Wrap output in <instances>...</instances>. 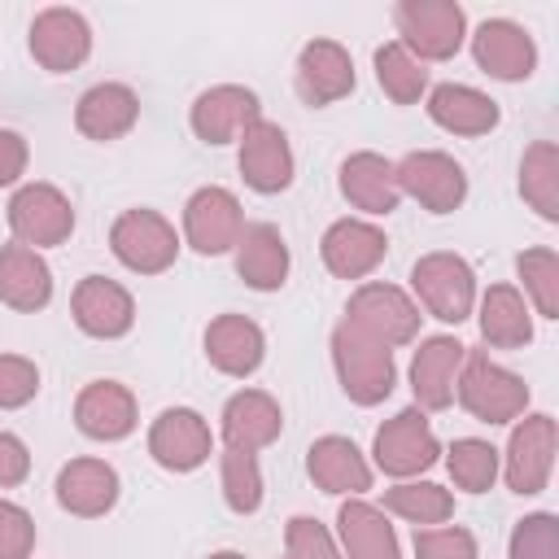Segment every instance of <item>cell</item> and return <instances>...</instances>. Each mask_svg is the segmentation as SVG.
<instances>
[{
  "instance_id": "cell-37",
  "label": "cell",
  "mask_w": 559,
  "mask_h": 559,
  "mask_svg": "<svg viewBox=\"0 0 559 559\" xmlns=\"http://www.w3.org/2000/svg\"><path fill=\"white\" fill-rule=\"evenodd\" d=\"M218 476H223V502H227L236 515H253V511L262 507V467H258V454H253V450L223 445V454H218Z\"/></svg>"
},
{
  "instance_id": "cell-26",
  "label": "cell",
  "mask_w": 559,
  "mask_h": 559,
  "mask_svg": "<svg viewBox=\"0 0 559 559\" xmlns=\"http://www.w3.org/2000/svg\"><path fill=\"white\" fill-rule=\"evenodd\" d=\"M231 253H236V275L249 288H258V293L284 288L293 258H288V245H284L275 223H245V231H240Z\"/></svg>"
},
{
  "instance_id": "cell-27",
  "label": "cell",
  "mask_w": 559,
  "mask_h": 559,
  "mask_svg": "<svg viewBox=\"0 0 559 559\" xmlns=\"http://www.w3.org/2000/svg\"><path fill=\"white\" fill-rule=\"evenodd\" d=\"M284 432V411L266 389H240L223 406V441L236 450H266Z\"/></svg>"
},
{
  "instance_id": "cell-41",
  "label": "cell",
  "mask_w": 559,
  "mask_h": 559,
  "mask_svg": "<svg viewBox=\"0 0 559 559\" xmlns=\"http://www.w3.org/2000/svg\"><path fill=\"white\" fill-rule=\"evenodd\" d=\"M415 559H476V537L459 524L415 528Z\"/></svg>"
},
{
  "instance_id": "cell-34",
  "label": "cell",
  "mask_w": 559,
  "mask_h": 559,
  "mask_svg": "<svg viewBox=\"0 0 559 559\" xmlns=\"http://www.w3.org/2000/svg\"><path fill=\"white\" fill-rule=\"evenodd\" d=\"M384 515H397L415 528H432V524H445L454 515V493L445 485H432V480H397L393 489H384Z\"/></svg>"
},
{
  "instance_id": "cell-19",
  "label": "cell",
  "mask_w": 559,
  "mask_h": 559,
  "mask_svg": "<svg viewBox=\"0 0 559 559\" xmlns=\"http://www.w3.org/2000/svg\"><path fill=\"white\" fill-rule=\"evenodd\" d=\"M319 253H323V266L336 275V280H367L384 253H389V236L367 223V218H336L323 240H319Z\"/></svg>"
},
{
  "instance_id": "cell-17",
  "label": "cell",
  "mask_w": 559,
  "mask_h": 559,
  "mask_svg": "<svg viewBox=\"0 0 559 559\" xmlns=\"http://www.w3.org/2000/svg\"><path fill=\"white\" fill-rule=\"evenodd\" d=\"M297 96L310 105V109H323V105H336L354 92V57L345 44L336 39H310L301 52H297Z\"/></svg>"
},
{
  "instance_id": "cell-13",
  "label": "cell",
  "mask_w": 559,
  "mask_h": 559,
  "mask_svg": "<svg viewBox=\"0 0 559 559\" xmlns=\"http://www.w3.org/2000/svg\"><path fill=\"white\" fill-rule=\"evenodd\" d=\"M92 52V26L79 9H66V4H52V9H39L35 22H31V57L48 70V74H66V70H79Z\"/></svg>"
},
{
  "instance_id": "cell-36",
  "label": "cell",
  "mask_w": 559,
  "mask_h": 559,
  "mask_svg": "<svg viewBox=\"0 0 559 559\" xmlns=\"http://www.w3.org/2000/svg\"><path fill=\"white\" fill-rule=\"evenodd\" d=\"M445 467L463 493H485V489H493V480L502 472V454L480 437H459L445 450Z\"/></svg>"
},
{
  "instance_id": "cell-28",
  "label": "cell",
  "mask_w": 559,
  "mask_h": 559,
  "mask_svg": "<svg viewBox=\"0 0 559 559\" xmlns=\"http://www.w3.org/2000/svg\"><path fill=\"white\" fill-rule=\"evenodd\" d=\"M306 472L323 493H349L362 498L371 489V463L362 459V450L349 437H319L306 454Z\"/></svg>"
},
{
  "instance_id": "cell-33",
  "label": "cell",
  "mask_w": 559,
  "mask_h": 559,
  "mask_svg": "<svg viewBox=\"0 0 559 559\" xmlns=\"http://www.w3.org/2000/svg\"><path fill=\"white\" fill-rule=\"evenodd\" d=\"M520 197L546 218L559 223V144L537 140L520 157Z\"/></svg>"
},
{
  "instance_id": "cell-30",
  "label": "cell",
  "mask_w": 559,
  "mask_h": 559,
  "mask_svg": "<svg viewBox=\"0 0 559 559\" xmlns=\"http://www.w3.org/2000/svg\"><path fill=\"white\" fill-rule=\"evenodd\" d=\"M0 301L22 314H35L52 301V271L39 258V249H26L17 240L0 249Z\"/></svg>"
},
{
  "instance_id": "cell-3",
  "label": "cell",
  "mask_w": 559,
  "mask_h": 559,
  "mask_svg": "<svg viewBox=\"0 0 559 559\" xmlns=\"http://www.w3.org/2000/svg\"><path fill=\"white\" fill-rule=\"evenodd\" d=\"M411 288H415V306H424L432 319H441V323L472 319V306H476V271H472L467 258H459L450 249L424 253L411 266Z\"/></svg>"
},
{
  "instance_id": "cell-6",
  "label": "cell",
  "mask_w": 559,
  "mask_h": 559,
  "mask_svg": "<svg viewBox=\"0 0 559 559\" xmlns=\"http://www.w3.org/2000/svg\"><path fill=\"white\" fill-rule=\"evenodd\" d=\"M419 306L411 301V293H402L397 284H358L349 293V306H345V323H354L358 332H367L371 341L397 349V345H411L419 336Z\"/></svg>"
},
{
  "instance_id": "cell-38",
  "label": "cell",
  "mask_w": 559,
  "mask_h": 559,
  "mask_svg": "<svg viewBox=\"0 0 559 559\" xmlns=\"http://www.w3.org/2000/svg\"><path fill=\"white\" fill-rule=\"evenodd\" d=\"M515 271L524 284V301L542 319H559V253L555 249H524L515 258Z\"/></svg>"
},
{
  "instance_id": "cell-31",
  "label": "cell",
  "mask_w": 559,
  "mask_h": 559,
  "mask_svg": "<svg viewBox=\"0 0 559 559\" xmlns=\"http://www.w3.org/2000/svg\"><path fill=\"white\" fill-rule=\"evenodd\" d=\"M480 341L493 349H524L533 341V306L515 284H489L480 293Z\"/></svg>"
},
{
  "instance_id": "cell-1",
  "label": "cell",
  "mask_w": 559,
  "mask_h": 559,
  "mask_svg": "<svg viewBox=\"0 0 559 559\" xmlns=\"http://www.w3.org/2000/svg\"><path fill=\"white\" fill-rule=\"evenodd\" d=\"M332 367H336V380L354 406H380L397 384L393 349L371 341L367 332H358L345 319L332 328Z\"/></svg>"
},
{
  "instance_id": "cell-29",
  "label": "cell",
  "mask_w": 559,
  "mask_h": 559,
  "mask_svg": "<svg viewBox=\"0 0 559 559\" xmlns=\"http://www.w3.org/2000/svg\"><path fill=\"white\" fill-rule=\"evenodd\" d=\"M428 118L450 131V135H485L498 127L502 109L493 96H485L480 87H467V83H437L428 92Z\"/></svg>"
},
{
  "instance_id": "cell-10",
  "label": "cell",
  "mask_w": 559,
  "mask_h": 559,
  "mask_svg": "<svg viewBox=\"0 0 559 559\" xmlns=\"http://www.w3.org/2000/svg\"><path fill=\"white\" fill-rule=\"evenodd\" d=\"M550 472H555V419L546 411L520 415L515 428H511L507 454H502L507 489L533 498V493H542L550 485Z\"/></svg>"
},
{
  "instance_id": "cell-9",
  "label": "cell",
  "mask_w": 559,
  "mask_h": 559,
  "mask_svg": "<svg viewBox=\"0 0 559 559\" xmlns=\"http://www.w3.org/2000/svg\"><path fill=\"white\" fill-rule=\"evenodd\" d=\"M397 192L419 201L428 214H454L467 201V170L441 148H415L397 166Z\"/></svg>"
},
{
  "instance_id": "cell-18",
  "label": "cell",
  "mask_w": 559,
  "mask_h": 559,
  "mask_svg": "<svg viewBox=\"0 0 559 559\" xmlns=\"http://www.w3.org/2000/svg\"><path fill=\"white\" fill-rule=\"evenodd\" d=\"M70 314H74L79 332H87L96 341H118L135 323V301L118 280L83 275L70 293Z\"/></svg>"
},
{
  "instance_id": "cell-23",
  "label": "cell",
  "mask_w": 559,
  "mask_h": 559,
  "mask_svg": "<svg viewBox=\"0 0 559 559\" xmlns=\"http://www.w3.org/2000/svg\"><path fill=\"white\" fill-rule=\"evenodd\" d=\"M205 358H210L214 371L245 380V376H253V371L262 367V358H266V336H262V328H258L253 319L227 310V314L210 319V328H205Z\"/></svg>"
},
{
  "instance_id": "cell-24",
  "label": "cell",
  "mask_w": 559,
  "mask_h": 559,
  "mask_svg": "<svg viewBox=\"0 0 559 559\" xmlns=\"http://www.w3.org/2000/svg\"><path fill=\"white\" fill-rule=\"evenodd\" d=\"M140 122V96L127 83H96L79 96L74 105V127L79 135L96 140V144H114L122 140L131 127Z\"/></svg>"
},
{
  "instance_id": "cell-42",
  "label": "cell",
  "mask_w": 559,
  "mask_h": 559,
  "mask_svg": "<svg viewBox=\"0 0 559 559\" xmlns=\"http://www.w3.org/2000/svg\"><path fill=\"white\" fill-rule=\"evenodd\" d=\"M39 393V367L22 354H0V411H17L35 402Z\"/></svg>"
},
{
  "instance_id": "cell-22",
  "label": "cell",
  "mask_w": 559,
  "mask_h": 559,
  "mask_svg": "<svg viewBox=\"0 0 559 559\" xmlns=\"http://www.w3.org/2000/svg\"><path fill=\"white\" fill-rule=\"evenodd\" d=\"M122 493V480H118V467L105 463V459H70L61 472H57V502L61 511L79 515V520H100L114 511Z\"/></svg>"
},
{
  "instance_id": "cell-4",
  "label": "cell",
  "mask_w": 559,
  "mask_h": 559,
  "mask_svg": "<svg viewBox=\"0 0 559 559\" xmlns=\"http://www.w3.org/2000/svg\"><path fill=\"white\" fill-rule=\"evenodd\" d=\"M393 26L402 35L397 44L411 48L424 66L450 61L467 39V17H463V4L454 0H397Z\"/></svg>"
},
{
  "instance_id": "cell-39",
  "label": "cell",
  "mask_w": 559,
  "mask_h": 559,
  "mask_svg": "<svg viewBox=\"0 0 559 559\" xmlns=\"http://www.w3.org/2000/svg\"><path fill=\"white\" fill-rule=\"evenodd\" d=\"M507 559H559V515L555 511H533L515 520Z\"/></svg>"
},
{
  "instance_id": "cell-5",
  "label": "cell",
  "mask_w": 559,
  "mask_h": 559,
  "mask_svg": "<svg viewBox=\"0 0 559 559\" xmlns=\"http://www.w3.org/2000/svg\"><path fill=\"white\" fill-rule=\"evenodd\" d=\"M109 249H114V258H118L127 271H135V275H162V271H170L175 258H179V236H175V227H170L157 210L135 205V210H122V214L114 218V227H109Z\"/></svg>"
},
{
  "instance_id": "cell-12",
  "label": "cell",
  "mask_w": 559,
  "mask_h": 559,
  "mask_svg": "<svg viewBox=\"0 0 559 559\" xmlns=\"http://www.w3.org/2000/svg\"><path fill=\"white\" fill-rule=\"evenodd\" d=\"M148 454L166 472H197L214 454V432L192 406H166L148 428Z\"/></svg>"
},
{
  "instance_id": "cell-25",
  "label": "cell",
  "mask_w": 559,
  "mask_h": 559,
  "mask_svg": "<svg viewBox=\"0 0 559 559\" xmlns=\"http://www.w3.org/2000/svg\"><path fill=\"white\" fill-rule=\"evenodd\" d=\"M341 197L362 210L367 218H384L397 210L402 192H397V175H393V162L362 148V153H349L341 162Z\"/></svg>"
},
{
  "instance_id": "cell-44",
  "label": "cell",
  "mask_w": 559,
  "mask_h": 559,
  "mask_svg": "<svg viewBox=\"0 0 559 559\" xmlns=\"http://www.w3.org/2000/svg\"><path fill=\"white\" fill-rule=\"evenodd\" d=\"M26 140L13 127H0V188H13L26 175Z\"/></svg>"
},
{
  "instance_id": "cell-20",
  "label": "cell",
  "mask_w": 559,
  "mask_h": 559,
  "mask_svg": "<svg viewBox=\"0 0 559 559\" xmlns=\"http://www.w3.org/2000/svg\"><path fill=\"white\" fill-rule=\"evenodd\" d=\"M140 424L135 393L118 380H92L74 397V428L92 441H122Z\"/></svg>"
},
{
  "instance_id": "cell-45",
  "label": "cell",
  "mask_w": 559,
  "mask_h": 559,
  "mask_svg": "<svg viewBox=\"0 0 559 559\" xmlns=\"http://www.w3.org/2000/svg\"><path fill=\"white\" fill-rule=\"evenodd\" d=\"M31 472V454H26V441L13 437V432H0V489H13L22 485Z\"/></svg>"
},
{
  "instance_id": "cell-16",
  "label": "cell",
  "mask_w": 559,
  "mask_h": 559,
  "mask_svg": "<svg viewBox=\"0 0 559 559\" xmlns=\"http://www.w3.org/2000/svg\"><path fill=\"white\" fill-rule=\"evenodd\" d=\"M472 57L489 79L520 83L537 70V44L533 35L511 17H489L472 31Z\"/></svg>"
},
{
  "instance_id": "cell-14",
  "label": "cell",
  "mask_w": 559,
  "mask_h": 559,
  "mask_svg": "<svg viewBox=\"0 0 559 559\" xmlns=\"http://www.w3.org/2000/svg\"><path fill=\"white\" fill-rule=\"evenodd\" d=\"M258 118H262V100H258L253 87H240V83L205 87V92L192 100V114H188L197 140H205V144H231V140H240Z\"/></svg>"
},
{
  "instance_id": "cell-7",
  "label": "cell",
  "mask_w": 559,
  "mask_h": 559,
  "mask_svg": "<svg viewBox=\"0 0 559 559\" xmlns=\"http://www.w3.org/2000/svg\"><path fill=\"white\" fill-rule=\"evenodd\" d=\"M371 454H376V467L384 476H397V480H411V476L428 472L441 459V441H437V432L428 424V411L406 406L393 419H384L376 428Z\"/></svg>"
},
{
  "instance_id": "cell-32",
  "label": "cell",
  "mask_w": 559,
  "mask_h": 559,
  "mask_svg": "<svg viewBox=\"0 0 559 559\" xmlns=\"http://www.w3.org/2000/svg\"><path fill=\"white\" fill-rule=\"evenodd\" d=\"M336 533H341V555L345 559H402L397 533L389 515L362 498L341 502L336 511Z\"/></svg>"
},
{
  "instance_id": "cell-11",
  "label": "cell",
  "mask_w": 559,
  "mask_h": 559,
  "mask_svg": "<svg viewBox=\"0 0 559 559\" xmlns=\"http://www.w3.org/2000/svg\"><path fill=\"white\" fill-rule=\"evenodd\" d=\"M240 231H245V210H240L236 192H227L218 183H205V188H197L188 197V205H183V240L197 253H205V258L227 253V249H236Z\"/></svg>"
},
{
  "instance_id": "cell-43",
  "label": "cell",
  "mask_w": 559,
  "mask_h": 559,
  "mask_svg": "<svg viewBox=\"0 0 559 559\" xmlns=\"http://www.w3.org/2000/svg\"><path fill=\"white\" fill-rule=\"evenodd\" d=\"M35 550V520L26 507L0 498V559H31Z\"/></svg>"
},
{
  "instance_id": "cell-35",
  "label": "cell",
  "mask_w": 559,
  "mask_h": 559,
  "mask_svg": "<svg viewBox=\"0 0 559 559\" xmlns=\"http://www.w3.org/2000/svg\"><path fill=\"white\" fill-rule=\"evenodd\" d=\"M371 61H376V83L393 105H415L428 92V66L411 48H402L397 39L380 44Z\"/></svg>"
},
{
  "instance_id": "cell-15",
  "label": "cell",
  "mask_w": 559,
  "mask_h": 559,
  "mask_svg": "<svg viewBox=\"0 0 559 559\" xmlns=\"http://www.w3.org/2000/svg\"><path fill=\"white\" fill-rule=\"evenodd\" d=\"M240 175L253 192L262 197H275L293 183L297 175V157H293V144H288V131L280 122H266L258 118L245 135H240Z\"/></svg>"
},
{
  "instance_id": "cell-40",
  "label": "cell",
  "mask_w": 559,
  "mask_h": 559,
  "mask_svg": "<svg viewBox=\"0 0 559 559\" xmlns=\"http://www.w3.org/2000/svg\"><path fill=\"white\" fill-rule=\"evenodd\" d=\"M284 559H345V555L314 515H293L284 528Z\"/></svg>"
},
{
  "instance_id": "cell-8",
  "label": "cell",
  "mask_w": 559,
  "mask_h": 559,
  "mask_svg": "<svg viewBox=\"0 0 559 559\" xmlns=\"http://www.w3.org/2000/svg\"><path fill=\"white\" fill-rule=\"evenodd\" d=\"M9 231L26 249H52L74 231V205L57 183H22L9 197Z\"/></svg>"
},
{
  "instance_id": "cell-21",
  "label": "cell",
  "mask_w": 559,
  "mask_h": 559,
  "mask_svg": "<svg viewBox=\"0 0 559 559\" xmlns=\"http://www.w3.org/2000/svg\"><path fill=\"white\" fill-rule=\"evenodd\" d=\"M463 358H467V345L459 336L419 341V349L411 358V393H415L419 411H445L454 402V384H459Z\"/></svg>"
},
{
  "instance_id": "cell-46",
  "label": "cell",
  "mask_w": 559,
  "mask_h": 559,
  "mask_svg": "<svg viewBox=\"0 0 559 559\" xmlns=\"http://www.w3.org/2000/svg\"><path fill=\"white\" fill-rule=\"evenodd\" d=\"M210 559H245V555H240V550H214Z\"/></svg>"
},
{
  "instance_id": "cell-2",
  "label": "cell",
  "mask_w": 559,
  "mask_h": 559,
  "mask_svg": "<svg viewBox=\"0 0 559 559\" xmlns=\"http://www.w3.org/2000/svg\"><path fill=\"white\" fill-rule=\"evenodd\" d=\"M454 397L480 424H515L528 406V384L515 371H507L502 362H493L485 349H467V358L459 367Z\"/></svg>"
}]
</instances>
